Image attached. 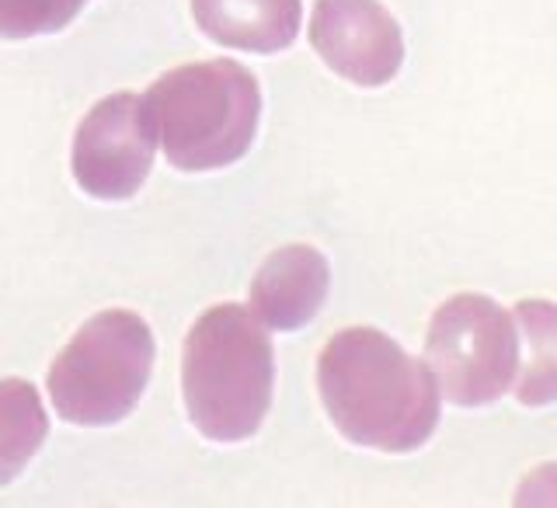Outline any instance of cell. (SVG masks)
<instances>
[{
  "label": "cell",
  "mask_w": 557,
  "mask_h": 508,
  "mask_svg": "<svg viewBox=\"0 0 557 508\" xmlns=\"http://www.w3.org/2000/svg\"><path fill=\"white\" fill-rule=\"evenodd\" d=\"M519 331L522 373L512 383L519 405L544 408L557 400V307L547 300H522L512 313Z\"/></svg>",
  "instance_id": "10"
},
{
  "label": "cell",
  "mask_w": 557,
  "mask_h": 508,
  "mask_svg": "<svg viewBox=\"0 0 557 508\" xmlns=\"http://www.w3.org/2000/svg\"><path fill=\"white\" fill-rule=\"evenodd\" d=\"M275 352L251 310L223 303L191 324L182 356V394L191 425L213 443L251 439L272 408Z\"/></svg>",
  "instance_id": "2"
},
{
  "label": "cell",
  "mask_w": 557,
  "mask_h": 508,
  "mask_svg": "<svg viewBox=\"0 0 557 508\" xmlns=\"http://www.w3.org/2000/svg\"><path fill=\"white\" fill-rule=\"evenodd\" d=\"M318 391L331 425L366 449L414 453L440 425V387L429 365L373 327L338 331L324 345Z\"/></svg>",
  "instance_id": "1"
},
{
  "label": "cell",
  "mask_w": 557,
  "mask_h": 508,
  "mask_svg": "<svg viewBox=\"0 0 557 508\" xmlns=\"http://www.w3.org/2000/svg\"><path fill=\"white\" fill-rule=\"evenodd\" d=\"M87 0H0V39L63 32Z\"/></svg>",
  "instance_id": "12"
},
{
  "label": "cell",
  "mask_w": 557,
  "mask_h": 508,
  "mask_svg": "<svg viewBox=\"0 0 557 508\" xmlns=\"http://www.w3.org/2000/svg\"><path fill=\"white\" fill-rule=\"evenodd\" d=\"M49 435L42 397L28 380H0V487L32 463Z\"/></svg>",
  "instance_id": "11"
},
{
  "label": "cell",
  "mask_w": 557,
  "mask_h": 508,
  "mask_svg": "<svg viewBox=\"0 0 557 508\" xmlns=\"http://www.w3.org/2000/svg\"><path fill=\"white\" fill-rule=\"evenodd\" d=\"M153 335L133 310H101L49 370V400L70 425L104 429L129 418L153 373Z\"/></svg>",
  "instance_id": "4"
},
{
  "label": "cell",
  "mask_w": 557,
  "mask_h": 508,
  "mask_svg": "<svg viewBox=\"0 0 557 508\" xmlns=\"http://www.w3.org/2000/svg\"><path fill=\"white\" fill-rule=\"evenodd\" d=\"M331 269L307 244L278 248L265 258L251 283V313L272 331H300L327 300Z\"/></svg>",
  "instance_id": "8"
},
{
  "label": "cell",
  "mask_w": 557,
  "mask_h": 508,
  "mask_svg": "<svg viewBox=\"0 0 557 508\" xmlns=\"http://www.w3.org/2000/svg\"><path fill=\"white\" fill-rule=\"evenodd\" d=\"M519 505H557V467H544L519 487Z\"/></svg>",
  "instance_id": "13"
},
{
  "label": "cell",
  "mask_w": 557,
  "mask_h": 508,
  "mask_svg": "<svg viewBox=\"0 0 557 508\" xmlns=\"http://www.w3.org/2000/svg\"><path fill=\"white\" fill-rule=\"evenodd\" d=\"M425 359L449 405H495L512 391L519 370V331L512 313L478 293L453 296L432 313Z\"/></svg>",
  "instance_id": "5"
},
{
  "label": "cell",
  "mask_w": 557,
  "mask_h": 508,
  "mask_svg": "<svg viewBox=\"0 0 557 508\" xmlns=\"http://www.w3.org/2000/svg\"><path fill=\"white\" fill-rule=\"evenodd\" d=\"M144 101L164 157L178 171L231 168L255 144L261 91L251 70L234 60L174 66Z\"/></svg>",
  "instance_id": "3"
},
{
  "label": "cell",
  "mask_w": 557,
  "mask_h": 508,
  "mask_svg": "<svg viewBox=\"0 0 557 508\" xmlns=\"http://www.w3.org/2000/svg\"><path fill=\"white\" fill-rule=\"evenodd\" d=\"M202 35L226 49L278 52L296 42L300 0H191Z\"/></svg>",
  "instance_id": "9"
},
{
  "label": "cell",
  "mask_w": 557,
  "mask_h": 508,
  "mask_svg": "<svg viewBox=\"0 0 557 508\" xmlns=\"http://www.w3.org/2000/svg\"><path fill=\"white\" fill-rule=\"evenodd\" d=\"M153 147L157 133L147 101L133 91L109 95L77 126L74 178L95 199H133L153 168Z\"/></svg>",
  "instance_id": "6"
},
{
  "label": "cell",
  "mask_w": 557,
  "mask_h": 508,
  "mask_svg": "<svg viewBox=\"0 0 557 508\" xmlns=\"http://www.w3.org/2000/svg\"><path fill=\"white\" fill-rule=\"evenodd\" d=\"M310 46L338 77L383 87L405 63V35L380 0H318Z\"/></svg>",
  "instance_id": "7"
}]
</instances>
